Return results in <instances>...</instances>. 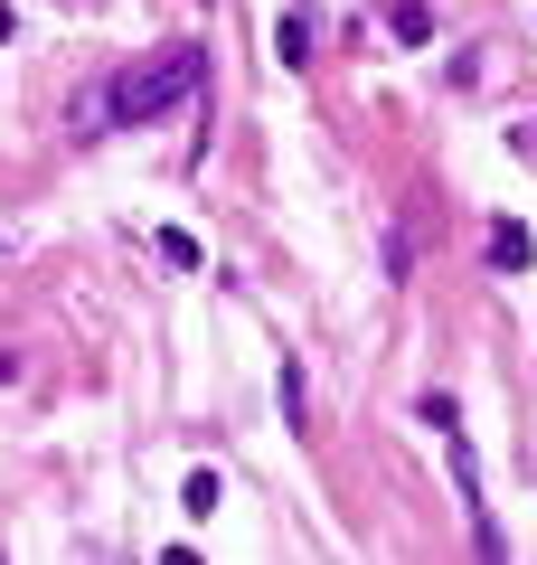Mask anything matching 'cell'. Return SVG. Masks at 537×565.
<instances>
[{
    "instance_id": "3957f363",
    "label": "cell",
    "mask_w": 537,
    "mask_h": 565,
    "mask_svg": "<svg viewBox=\"0 0 537 565\" xmlns=\"http://www.w3.org/2000/svg\"><path fill=\"white\" fill-rule=\"evenodd\" d=\"M274 57L283 66H312V10H283V20H274Z\"/></svg>"
},
{
    "instance_id": "7a4b0ae2",
    "label": "cell",
    "mask_w": 537,
    "mask_h": 565,
    "mask_svg": "<svg viewBox=\"0 0 537 565\" xmlns=\"http://www.w3.org/2000/svg\"><path fill=\"white\" fill-rule=\"evenodd\" d=\"M491 264H499V274H528V264H537V236H528L518 217H499V226H491Z\"/></svg>"
},
{
    "instance_id": "6da1fadb",
    "label": "cell",
    "mask_w": 537,
    "mask_h": 565,
    "mask_svg": "<svg viewBox=\"0 0 537 565\" xmlns=\"http://www.w3.org/2000/svg\"><path fill=\"white\" fill-rule=\"evenodd\" d=\"M208 85V47H160L151 66H133V76H114L104 85V104H85V122H123V132H141V122H160V114H179V104Z\"/></svg>"
},
{
    "instance_id": "277c9868",
    "label": "cell",
    "mask_w": 537,
    "mask_h": 565,
    "mask_svg": "<svg viewBox=\"0 0 537 565\" xmlns=\"http://www.w3.org/2000/svg\"><path fill=\"white\" fill-rule=\"evenodd\" d=\"M387 29H397L406 47H424L434 39V10H424V0H387Z\"/></svg>"
},
{
    "instance_id": "52a82bcc",
    "label": "cell",
    "mask_w": 537,
    "mask_h": 565,
    "mask_svg": "<svg viewBox=\"0 0 537 565\" xmlns=\"http://www.w3.org/2000/svg\"><path fill=\"white\" fill-rule=\"evenodd\" d=\"M0 39H10V10H0Z\"/></svg>"
},
{
    "instance_id": "8992f818",
    "label": "cell",
    "mask_w": 537,
    "mask_h": 565,
    "mask_svg": "<svg viewBox=\"0 0 537 565\" xmlns=\"http://www.w3.org/2000/svg\"><path fill=\"white\" fill-rule=\"evenodd\" d=\"M160 264H170V274H199V236H189V226H160Z\"/></svg>"
},
{
    "instance_id": "5b68a950",
    "label": "cell",
    "mask_w": 537,
    "mask_h": 565,
    "mask_svg": "<svg viewBox=\"0 0 537 565\" xmlns=\"http://www.w3.org/2000/svg\"><path fill=\"white\" fill-rule=\"evenodd\" d=\"M283 424L312 434V386H302V359H283Z\"/></svg>"
}]
</instances>
